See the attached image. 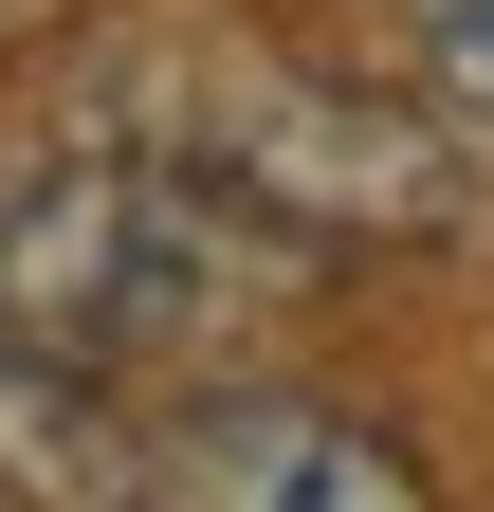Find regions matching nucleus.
Masks as SVG:
<instances>
[{"label":"nucleus","mask_w":494,"mask_h":512,"mask_svg":"<svg viewBox=\"0 0 494 512\" xmlns=\"http://www.w3.org/2000/svg\"><path fill=\"white\" fill-rule=\"evenodd\" d=\"M275 275H312V256L165 147H92V165L0 183V348L165 366V348H220Z\"/></svg>","instance_id":"f257e3e1"},{"label":"nucleus","mask_w":494,"mask_h":512,"mask_svg":"<svg viewBox=\"0 0 494 512\" xmlns=\"http://www.w3.org/2000/svg\"><path fill=\"white\" fill-rule=\"evenodd\" d=\"M165 128L147 147L165 165H202L220 202H257L293 256H348V238H440L476 202V165L440 147V110H403V92H330V74H293V55H165Z\"/></svg>","instance_id":"f03ea898"},{"label":"nucleus","mask_w":494,"mask_h":512,"mask_svg":"<svg viewBox=\"0 0 494 512\" xmlns=\"http://www.w3.org/2000/svg\"><path fill=\"white\" fill-rule=\"evenodd\" d=\"M147 512H440L403 439H366L348 403H293V384H202V403H147Z\"/></svg>","instance_id":"7ed1b4c3"},{"label":"nucleus","mask_w":494,"mask_h":512,"mask_svg":"<svg viewBox=\"0 0 494 512\" xmlns=\"http://www.w3.org/2000/svg\"><path fill=\"white\" fill-rule=\"evenodd\" d=\"M0 512H147V403H129V366L0 348Z\"/></svg>","instance_id":"20e7f679"},{"label":"nucleus","mask_w":494,"mask_h":512,"mask_svg":"<svg viewBox=\"0 0 494 512\" xmlns=\"http://www.w3.org/2000/svg\"><path fill=\"white\" fill-rule=\"evenodd\" d=\"M421 92L458 128H494V0H421Z\"/></svg>","instance_id":"39448f33"},{"label":"nucleus","mask_w":494,"mask_h":512,"mask_svg":"<svg viewBox=\"0 0 494 512\" xmlns=\"http://www.w3.org/2000/svg\"><path fill=\"white\" fill-rule=\"evenodd\" d=\"M37 19H55V0H0V55H19V37H37Z\"/></svg>","instance_id":"423d86ee"}]
</instances>
